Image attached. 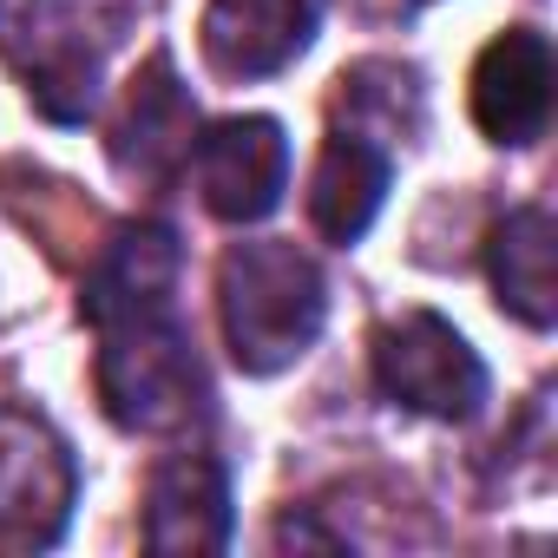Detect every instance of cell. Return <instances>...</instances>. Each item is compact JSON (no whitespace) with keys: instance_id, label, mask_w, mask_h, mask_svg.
Wrapping results in <instances>:
<instances>
[{"instance_id":"1","label":"cell","mask_w":558,"mask_h":558,"mask_svg":"<svg viewBox=\"0 0 558 558\" xmlns=\"http://www.w3.org/2000/svg\"><path fill=\"white\" fill-rule=\"evenodd\" d=\"M138 8L145 0H0V60L53 125H80Z\"/></svg>"},{"instance_id":"2","label":"cell","mask_w":558,"mask_h":558,"mask_svg":"<svg viewBox=\"0 0 558 558\" xmlns=\"http://www.w3.org/2000/svg\"><path fill=\"white\" fill-rule=\"evenodd\" d=\"M217 316H223L230 362L243 375H283L316 349L329 323V283L316 256L283 236L236 243L217 263Z\"/></svg>"},{"instance_id":"3","label":"cell","mask_w":558,"mask_h":558,"mask_svg":"<svg viewBox=\"0 0 558 558\" xmlns=\"http://www.w3.org/2000/svg\"><path fill=\"white\" fill-rule=\"evenodd\" d=\"M99 401L125 434H184L191 421L210 414V381L204 362L171 316H138L119 329H99Z\"/></svg>"},{"instance_id":"4","label":"cell","mask_w":558,"mask_h":558,"mask_svg":"<svg viewBox=\"0 0 558 558\" xmlns=\"http://www.w3.org/2000/svg\"><path fill=\"white\" fill-rule=\"evenodd\" d=\"M375 388L427 421H473L486 408L480 349L434 310H408L375 329Z\"/></svg>"},{"instance_id":"5","label":"cell","mask_w":558,"mask_h":558,"mask_svg":"<svg viewBox=\"0 0 558 558\" xmlns=\"http://www.w3.org/2000/svg\"><path fill=\"white\" fill-rule=\"evenodd\" d=\"M191 171H197V197L210 217L223 223H256L283 204L290 184V138L276 119L243 112V119H217L204 138H191Z\"/></svg>"},{"instance_id":"6","label":"cell","mask_w":558,"mask_h":558,"mask_svg":"<svg viewBox=\"0 0 558 558\" xmlns=\"http://www.w3.org/2000/svg\"><path fill=\"white\" fill-rule=\"evenodd\" d=\"M73 453L53 427L27 414H0V538L53 545L73 519Z\"/></svg>"},{"instance_id":"7","label":"cell","mask_w":558,"mask_h":558,"mask_svg":"<svg viewBox=\"0 0 558 558\" xmlns=\"http://www.w3.org/2000/svg\"><path fill=\"white\" fill-rule=\"evenodd\" d=\"M178 269H184L178 236L165 223H132L86 269L80 310H86L93 329H119V323H138V316H171L178 310Z\"/></svg>"},{"instance_id":"8","label":"cell","mask_w":558,"mask_h":558,"mask_svg":"<svg viewBox=\"0 0 558 558\" xmlns=\"http://www.w3.org/2000/svg\"><path fill=\"white\" fill-rule=\"evenodd\" d=\"M473 125L493 145H532L551 119V47L532 27H506L473 60Z\"/></svg>"},{"instance_id":"9","label":"cell","mask_w":558,"mask_h":558,"mask_svg":"<svg viewBox=\"0 0 558 558\" xmlns=\"http://www.w3.org/2000/svg\"><path fill=\"white\" fill-rule=\"evenodd\" d=\"M145 545L158 558H197L230 545V480L217 453H171L145 486Z\"/></svg>"},{"instance_id":"10","label":"cell","mask_w":558,"mask_h":558,"mask_svg":"<svg viewBox=\"0 0 558 558\" xmlns=\"http://www.w3.org/2000/svg\"><path fill=\"white\" fill-rule=\"evenodd\" d=\"M204 60L223 80H269L316 40V0H210L204 8Z\"/></svg>"},{"instance_id":"11","label":"cell","mask_w":558,"mask_h":558,"mask_svg":"<svg viewBox=\"0 0 558 558\" xmlns=\"http://www.w3.org/2000/svg\"><path fill=\"white\" fill-rule=\"evenodd\" d=\"M486 269H493V296L512 323H525V329L558 323V223H551V210H538V204L512 210L486 243Z\"/></svg>"},{"instance_id":"12","label":"cell","mask_w":558,"mask_h":558,"mask_svg":"<svg viewBox=\"0 0 558 558\" xmlns=\"http://www.w3.org/2000/svg\"><path fill=\"white\" fill-rule=\"evenodd\" d=\"M388 151L362 132H336L316 158V178H310V217L329 243H355L381 204H388Z\"/></svg>"},{"instance_id":"13","label":"cell","mask_w":558,"mask_h":558,"mask_svg":"<svg viewBox=\"0 0 558 558\" xmlns=\"http://www.w3.org/2000/svg\"><path fill=\"white\" fill-rule=\"evenodd\" d=\"M112 158L138 178H165L178 158H191V106L171 80L165 60H151L132 93H125V119L112 125Z\"/></svg>"}]
</instances>
